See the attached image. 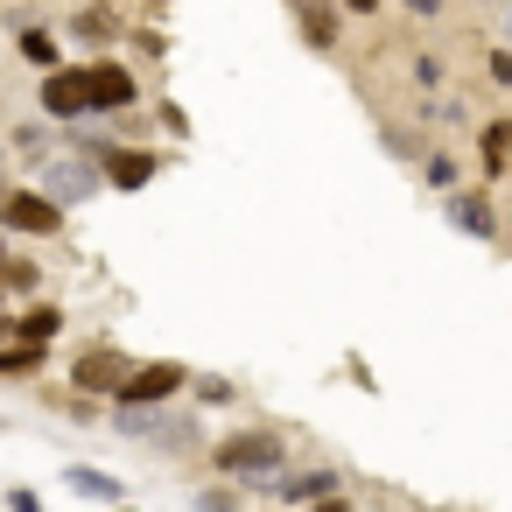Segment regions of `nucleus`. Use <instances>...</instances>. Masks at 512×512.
<instances>
[{
  "label": "nucleus",
  "instance_id": "obj_1",
  "mask_svg": "<svg viewBox=\"0 0 512 512\" xmlns=\"http://www.w3.org/2000/svg\"><path fill=\"white\" fill-rule=\"evenodd\" d=\"M211 470H218V477H239V484L274 491V484L288 477V435H281V428H246V435H225V442L211 449Z\"/></svg>",
  "mask_w": 512,
  "mask_h": 512
},
{
  "label": "nucleus",
  "instance_id": "obj_2",
  "mask_svg": "<svg viewBox=\"0 0 512 512\" xmlns=\"http://www.w3.org/2000/svg\"><path fill=\"white\" fill-rule=\"evenodd\" d=\"M0 225H8V232H22V239H57V232H64V204H57L50 190L15 183L8 197H0Z\"/></svg>",
  "mask_w": 512,
  "mask_h": 512
},
{
  "label": "nucleus",
  "instance_id": "obj_3",
  "mask_svg": "<svg viewBox=\"0 0 512 512\" xmlns=\"http://www.w3.org/2000/svg\"><path fill=\"white\" fill-rule=\"evenodd\" d=\"M183 386H190V372L176 358H155V365H134L127 372V386L113 393V407H169Z\"/></svg>",
  "mask_w": 512,
  "mask_h": 512
},
{
  "label": "nucleus",
  "instance_id": "obj_4",
  "mask_svg": "<svg viewBox=\"0 0 512 512\" xmlns=\"http://www.w3.org/2000/svg\"><path fill=\"white\" fill-rule=\"evenodd\" d=\"M120 428L141 435V442H162V449H197L204 442L197 414H169V407H120Z\"/></svg>",
  "mask_w": 512,
  "mask_h": 512
},
{
  "label": "nucleus",
  "instance_id": "obj_5",
  "mask_svg": "<svg viewBox=\"0 0 512 512\" xmlns=\"http://www.w3.org/2000/svg\"><path fill=\"white\" fill-rule=\"evenodd\" d=\"M127 372H134V358H127L120 344H92V351L71 358V386H78V393H106V400H113V393L127 386Z\"/></svg>",
  "mask_w": 512,
  "mask_h": 512
},
{
  "label": "nucleus",
  "instance_id": "obj_6",
  "mask_svg": "<svg viewBox=\"0 0 512 512\" xmlns=\"http://www.w3.org/2000/svg\"><path fill=\"white\" fill-rule=\"evenodd\" d=\"M43 113H50V120H92V113H99V106H92V71H85V64L50 71V78H43Z\"/></svg>",
  "mask_w": 512,
  "mask_h": 512
},
{
  "label": "nucleus",
  "instance_id": "obj_7",
  "mask_svg": "<svg viewBox=\"0 0 512 512\" xmlns=\"http://www.w3.org/2000/svg\"><path fill=\"white\" fill-rule=\"evenodd\" d=\"M43 190L57 197V204H85V197H99V176H92V162H50L43 169Z\"/></svg>",
  "mask_w": 512,
  "mask_h": 512
},
{
  "label": "nucleus",
  "instance_id": "obj_8",
  "mask_svg": "<svg viewBox=\"0 0 512 512\" xmlns=\"http://www.w3.org/2000/svg\"><path fill=\"white\" fill-rule=\"evenodd\" d=\"M442 211H449V225H456V232H470V239H491V232H498V218H491V197H484V190H449V197H442Z\"/></svg>",
  "mask_w": 512,
  "mask_h": 512
},
{
  "label": "nucleus",
  "instance_id": "obj_9",
  "mask_svg": "<svg viewBox=\"0 0 512 512\" xmlns=\"http://www.w3.org/2000/svg\"><path fill=\"white\" fill-rule=\"evenodd\" d=\"M85 71H92V106H99V113L134 106V71H127V64H85Z\"/></svg>",
  "mask_w": 512,
  "mask_h": 512
},
{
  "label": "nucleus",
  "instance_id": "obj_10",
  "mask_svg": "<svg viewBox=\"0 0 512 512\" xmlns=\"http://www.w3.org/2000/svg\"><path fill=\"white\" fill-rule=\"evenodd\" d=\"M155 155L148 148H106V176H113V190H141V183H155Z\"/></svg>",
  "mask_w": 512,
  "mask_h": 512
},
{
  "label": "nucleus",
  "instance_id": "obj_11",
  "mask_svg": "<svg viewBox=\"0 0 512 512\" xmlns=\"http://www.w3.org/2000/svg\"><path fill=\"white\" fill-rule=\"evenodd\" d=\"M57 330H64V309L57 302H36V309L15 316V344H50Z\"/></svg>",
  "mask_w": 512,
  "mask_h": 512
},
{
  "label": "nucleus",
  "instance_id": "obj_12",
  "mask_svg": "<svg viewBox=\"0 0 512 512\" xmlns=\"http://www.w3.org/2000/svg\"><path fill=\"white\" fill-rule=\"evenodd\" d=\"M64 484H71L78 498H99V505H120V477H106V470H85V463H71V470H64Z\"/></svg>",
  "mask_w": 512,
  "mask_h": 512
},
{
  "label": "nucleus",
  "instance_id": "obj_13",
  "mask_svg": "<svg viewBox=\"0 0 512 512\" xmlns=\"http://www.w3.org/2000/svg\"><path fill=\"white\" fill-rule=\"evenodd\" d=\"M295 15H302V36H309L316 50H337V22H330L323 0H295Z\"/></svg>",
  "mask_w": 512,
  "mask_h": 512
},
{
  "label": "nucleus",
  "instance_id": "obj_14",
  "mask_svg": "<svg viewBox=\"0 0 512 512\" xmlns=\"http://www.w3.org/2000/svg\"><path fill=\"white\" fill-rule=\"evenodd\" d=\"M337 484V470H302V477H281L274 491H281V505H295V498H323Z\"/></svg>",
  "mask_w": 512,
  "mask_h": 512
},
{
  "label": "nucleus",
  "instance_id": "obj_15",
  "mask_svg": "<svg viewBox=\"0 0 512 512\" xmlns=\"http://www.w3.org/2000/svg\"><path fill=\"white\" fill-rule=\"evenodd\" d=\"M22 57L50 78V71H64V57H57V36H43V29H22Z\"/></svg>",
  "mask_w": 512,
  "mask_h": 512
},
{
  "label": "nucleus",
  "instance_id": "obj_16",
  "mask_svg": "<svg viewBox=\"0 0 512 512\" xmlns=\"http://www.w3.org/2000/svg\"><path fill=\"white\" fill-rule=\"evenodd\" d=\"M505 155H512V120H491L484 127V176H505Z\"/></svg>",
  "mask_w": 512,
  "mask_h": 512
},
{
  "label": "nucleus",
  "instance_id": "obj_17",
  "mask_svg": "<svg viewBox=\"0 0 512 512\" xmlns=\"http://www.w3.org/2000/svg\"><path fill=\"white\" fill-rule=\"evenodd\" d=\"M43 351H50V344H15L8 358H0V372H8V379H29V372L43 365Z\"/></svg>",
  "mask_w": 512,
  "mask_h": 512
},
{
  "label": "nucleus",
  "instance_id": "obj_18",
  "mask_svg": "<svg viewBox=\"0 0 512 512\" xmlns=\"http://www.w3.org/2000/svg\"><path fill=\"white\" fill-rule=\"evenodd\" d=\"M421 183L449 197V190H456V162H449V155H428V162H421Z\"/></svg>",
  "mask_w": 512,
  "mask_h": 512
},
{
  "label": "nucleus",
  "instance_id": "obj_19",
  "mask_svg": "<svg viewBox=\"0 0 512 512\" xmlns=\"http://www.w3.org/2000/svg\"><path fill=\"white\" fill-rule=\"evenodd\" d=\"M232 379H197V407H232Z\"/></svg>",
  "mask_w": 512,
  "mask_h": 512
},
{
  "label": "nucleus",
  "instance_id": "obj_20",
  "mask_svg": "<svg viewBox=\"0 0 512 512\" xmlns=\"http://www.w3.org/2000/svg\"><path fill=\"white\" fill-rule=\"evenodd\" d=\"M484 71H491V85H512V50H491V64H484Z\"/></svg>",
  "mask_w": 512,
  "mask_h": 512
},
{
  "label": "nucleus",
  "instance_id": "obj_21",
  "mask_svg": "<svg viewBox=\"0 0 512 512\" xmlns=\"http://www.w3.org/2000/svg\"><path fill=\"white\" fill-rule=\"evenodd\" d=\"M414 78L421 85H442V57H414Z\"/></svg>",
  "mask_w": 512,
  "mask_h": 512
},
{
  "label": "nucleus",
  "instance_id": "obj_22",
  "mask_svg": "<svg viewBox=\"0 0 512 512\" xmlns=\"http://www.w3.org/2000/svg\"><path fill=\"white\" fill-rule=\"evenodd\" d=\"M8 281H15V288H29V281H36V267H29L22 253H8Z\"/></svg>",
  "mask_w": 512,
  "mask_h": 512
},
{
  "label": "nucleus",
  "instance_id": "obj_23",
  "mask_svg": "<svg viewBox=\"0 0 512 512\" xmlns=\"http://www.w3.org/2000/svg\"><path fill=\"white\" fill-rule=\"evenodd\" d=\"M8 512H43V505H36V491H22V484H15V491H8Z\"/></svg>",
  "mask_w": 512,
  "mask_h": 512
},
{
  "label": "nucleus",
  "instance_id": "obj_24",
  "mask_svg": "<svg viewBox=\"0 0 512 512\" xmlns=\"http://www.w3.org/2000/svg\"><path fill=\"white\" fill-rule=\"evenodd\" d=\"M204 512H239V505H232V491H204Z\"/></svg>",
  "mask_w": 512,
  "mask_h": 512
},
{
  "label": "nucleus",
  "instance_id": "obj_25",
  "mask_svg": "<svg viewBox=\"0 0 512 512\" xmlns=\"http://www.w3.org/2000/svg\"><path fill=\"white\" fill-rule=\"evenodd\" d=\"M407 8H414L421 22H435V15H442V0H407Z\"/></svg>",
  "mask_w": 512,
  "mask_h": 512
},
{
  "label": "nucleus",
  "instance_id": "obj_26",
  "mask_svg": "<svg viewBox=\"0 0 512 512\" xmlns=\"http://www.w3.org/2000/svg\"><path fill=\"white\" fill-rule=\"evenodd\" d=\"M344 8H351V15H379V0H344Z\"/></svg>",
  "mask_w": 512,
  "mask_h": 512
},
{
  "label": "nucleus",
  "instance_id": "obj_27",
  "mask_svg": "<svg viewBox=\"0 0 512 512\" xmlns=\"http://www.w3.org/2000/svg\"><path fill=\"white\" fill-rule=\"evenodd\" d=\"M316 512H351V498H323V505H316Z\"/></svg>",
  "mask_w": 512,
  "mask_h": 512
},
{
  "label": "nucleus",
  "instance_id": "obj_28",
  "mask_svg": "<svg viewBox=\"0 0 512 512\" xmlns=\"http://www.w3.org/2000/svg\"><path fill=\"white\" fill-rule=\"evenodd\" d=\"M505 29H512V8H505Z\"/></svg>",
  "mask_w": 512,
  "mask_h": 512
}]
</instances>
